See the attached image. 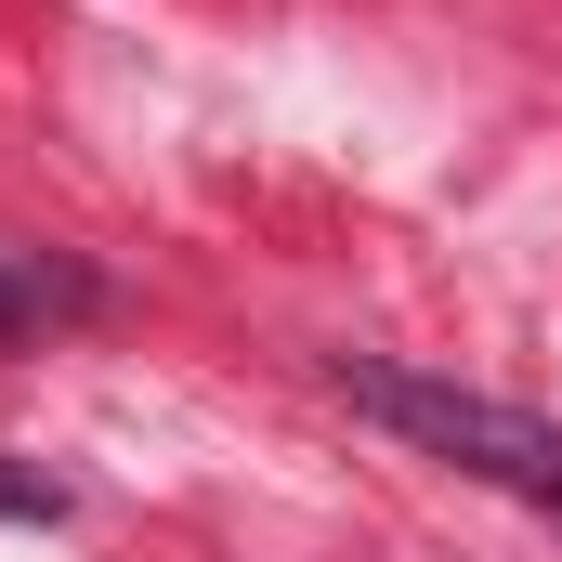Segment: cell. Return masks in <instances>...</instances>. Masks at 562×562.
I'll list each match as a JSON object with an SVG mask.
<instances>
[{"mask_svg": "<svg viewBox=\"0 0 562 562\" xmlns=\"http://www.w3.org/2000/svg\"><path fill=\"white\" fill-rule=\"evenodd\" d=\"M327 393H340L353 419L406 431L419 458H445V471H471V484H497V497H524V510H550V524H562V431L537 419V406L458 393V380L393 367V353H327Z\"/></svg>", "mask_w": 562, "mask_h": 562, "instance_id": "1", "label": "cell"}, {"mask_svg": "<svg viewBox=\"0 0 562 562\" xmlns=\"http://www.w3.org/2000/svg\"><path fill=\"white\" fill-rule=\"evenodd\" d=\"M105 288L92 276H40V262H0V340H26L40 314H92Z\"/></svg>", "mask_w": 562, "mask_h": 562, "instance_id": "2", "label": "cell"}, {"mask_svg": "<svg viewBox=\"0 0 562 562\" xmlns=\"http://www.w3.org/2000/svg\"><path fill=\"white\" fill-rule=\"evenodd\" d=\"M0 524H66V484L53 471H0Z\"/></svg>", "mask_w": 562, "mask_h": 562, "instance_id": "3", "label": "cell"}]
</instances>
